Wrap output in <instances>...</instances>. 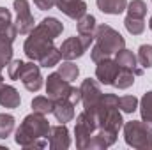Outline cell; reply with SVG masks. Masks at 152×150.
I'll list each match as a JSON object with an SVG mask.
<instances>
[{
  "label": "cell",
  "instance_id": "obj_29",
  "mask_svg": "<svg viewBox=\"0 0 152 150\" xmlns=\"http://www.w3.org/2000/svg\"><path fill=\"white\" fill-rule=\"evenodd\" d=\"M126 9H127V16H134V18L147 16V4L143 0H131Z\"/></svg>",
  "mask_w": 152,
  "mask_h": 150
},
{
  "label": "cell",
  "instance_id": "obj_13",
  "mask_svg": "<svg viewBox=\"0 0 152 150\" xmlns=\"http://www.w3.org/2000/svg\"><path fill=\"white\" fill-rule=\"evenodd\" d=\"M55 5L71 20H80L83 14H87L85 0H55Z\"/></svg>",
  "mask_w": 152,
  "mask_h": 150
},
{
  "label": "cell",
  "instance_id": "obj_11",
  "mask_svg": "<svg viewBox=\"0 0 152 150\" xmlns=\"http://www.w3.org/2000/svg\"><path fill=\"white\" fill-rule=\"evenodd\" d=\"M48 147L51 150H66L71 147V136L66 124L51 125L48 134Z\"/></svg>",
  "mask_w": 152,
  "mask_h": 150
},
{
  "label": "cell",
  "instance_id": "obj_17",
  "mask_svg": "<svg viewBox=\"0 0 152 150\" xmlns=\"http://www.w3.org/2000/svg\"><path fill=\"white\" fill-rule=\"evenodd\" d=\"M0 36H5L11 41H14L18 36V30L12 23V16H11V11L5 9V7H0Z\"/></svg>",
  "mask_w": 152,
  "mask_h": 150
},
{
  "label": "cell",
  "instance_id": "obj_23",
  "mask_svg": "<svg viewBox=\"0 0 152 150\" xmlns=\"http://www.w3.org/2000/svg\"><path fill=\"white\" fill-rule=\"evenodd\" d=\"M12 42L9 37L0 36V69L7 67L9 62L12 60Z\"/></svg>",
  "mask_w": 152,
  "mask_h": 150
},
{
  "label": "cell",
  "instance_id": "obj_6",
  "mask_svg": "<svg viewBox=\"0 0 152 150\" xmlns=\"http://www.w3.org/2000/svg\"><path fill=\"white\" fill-rule=\"evenodd\" d=\"M96 131H97V122H96L94 115L83 110L76 117V125H75L76 147L80 150H87L88 141L92 140V136H94Z\"/></svg>",
  "mask_w": 152,
  "mask_h": 150
},
{
  "label": "cell",
  "instance_id": "obj_26",
  "mask_svg": "<svg viewBox=\"0 0 152 150\" xmlns=\"http://www.w3.org/2000/svg\"><path fill=\"white\" fill-rule=\"evenodd\" d=\"M57 73L62 76L64 79H67V81H75L76 78H78V74H80V69H78L76 64H73V60H66V62H62L58 66Z\"/></svg>",
  "mask_w": 152,
  "mask_h": 150
},
{
  "label": "cell",
  "instance_id": "obj_9",
  "mask_svg": "<svg viewBox=\"0 0 152 150\" xmlns=\"http://www.w3.org/2000/svg\"><path fill=\"white\" fill-rule=\"evenodd\" d=\"M80 90H81L83 110L88 111V113H94L96 108H97V104H99V101H101V97H103V92H101L99 83L96 79H92V78H87V79H83Z\"/></svg>",
  "mask_w": 152,
  "mask_h": 150
},
{
  "label": "cell",
  "instance_id": "obj_15",
  "mask_svg": "<svg viewBox=\"0 0 152 150\" xmlns=\"http://www.w3.org/2000/svg\"><path fill=\"white\" fill-rule=\"evenodd\" d=\"M20 104H21V97H20L18 90L12 85L0 83V106L9 108V110H14Z\"/></svg>",
  "mask_w": 152,
  "mask_h": 150
},
{
  "label": "cell",
  "instance_id": "obj_24",
  "mask_svg": "<svg viewBox=\"0 0 152 150\" xmlns=\"http://www.w3.org/2000/svg\"><path fill=\"white\" fill-rule=\"evenodd\" d=\"M124 27L131 36H142L145 30V18H134V16H126Z\"/></svg>",
  "mask_w": 152,
  "mask_h": 150
},
{
  "label": "cell",
  "instance_id": "obj_2",
  "mask_svg": "<svg viewBox=\"0 0 152 150\" xmlns=\"http://www.w3.org/2000/svg\"><path fill=\"white\" fill-rule=\"evenodd\" d=\"M50 122L46 115L32 111L23 118L20 127L16 129L14 141L27 150L44 149L48 147V134H50Z\"/></svg>",
  "mask_w": 152,
  "mask_h": 150
},
{
  "label": "cell",
  "instance_id": "obj_32",
  "mask_svg": "<svg viewBox=\"0 0 152 150\" xmlns=\"http://www.w3.org/2000/svg\"><path fill=\"white\" fill-rule=\"evenodd\" d=\"M34 4L41 11H48V9H51L55 5V0H34Z\"/></svg>",
  "mask_w": 152,
  "mask_h": 150
},
{
  "label": "cell",
  "instance_id": "obj_33",
  "mask_svg": "<svg viewBox=\"0 0 152 150\" xmlns=\"http://www.w3.org/2000/svg\"><path fill=\"white\" fill-rule=\"evenodd\" d=\"M0 83H4V76H2V69H0Z\"/></svg>",
  "mask_w": 152,
  "mask_h": 150
},
{
  "label": "cell",
  "instance_id": "obj_4",
  "mask_svg": "<svg viewBox=\"0 0 152 150\" xmlns=\"http://www.w3.org/2000/svg\"><path fill=\"white\" fill-rule=\"evenodd\" d=\"M46 94L51 99H69L73 104H78L81 101V90L71 87V81L64 79L58 73H51L46 78Z\"/></svg>",
  "mask_w": 152,
  "mask_h": 150
},
{
  "label": "cell",
  "instance_id": "obj_25",
  "mask_svg": "<svg viewBox=\"0 0 152 150\" xmlns=\"http://www.w3.org/2000/svg\"><path fill=\"white\" fill-rule=\"evenodd\" d=\"M16 120L12 115L9 113H0V140H5L11 136V133L14 131Z\"/></svg>",
  "mask_w": 152,
  "mask_h": 150
},
{
  "label": "cell",
  "instance_id": "obj_3",
  "mask_svg": "<svg viewBox=\"0 0 152 150\" xmlns=\"http://www.w3.org/2000/svg\"><path fill=\"white\" fill-rule=\"evenodd\" d=\"M96 44L90 50V58L92 62H99L106 57H112L117 51H120L122 48H126V39L122 37V34L118 30H115L113 27L103 23L96 28Z\"/></svg>",
  "mask_w": 152,
  "mask_h": 150
},
{
  "label": "cell",
  "instance_id": "obj_5",
  "mask_svg": "<svg viewBox=\"0 0 152 150\" xmlns=\"http://www.w3.org/2000/svg\"><path fill=\"white\" fill-rule=\"evenodd\" d=\"M124 140L129 147L138 150H152V131L142 120H129L122 125Z\"/></svg>",
  "mask_w": 152,
  "mask_h": 150
},
{
  "label": "cell",
  "instance_id": "obj_34",
  "mask_svg": "<svg viewBox=\"0 0 152 150\" xmlns=\"http://www.w3.org/2000/svg\"><path fill=\"white\" fill-rule=\"evenodd\" d=\"M149 28L152 30V16H151V20H149Z\"/></svg>",
  "mask_w": 152,
  "mask_h": 150
},
{
  "label": "cell",
  "instance_id": "obj_28",
  "mask_svg": "<svg viewBox=\"0 0 152 150\" xmlns=\"http://www.w3.org/2000/svg\"><path fill=\"white\" fill-rule=\"evenodd\" d=\"M60 58H62V55H60V50L58 48H51L41 60H39V66L41 67H55V66H58V62H60Z\"/></svg>",
  "mask_w": 152,
  "mask_h": 150
},
{
  "label": "cell",
  "instance_id": "obj_8",
  "mask_svg": "<svg viewBox=\"0 0 152 150\" xmlns=\"http://www.w3.org/2000/svg\"><path fill=\"white\" fill-rule=\"evenodd\" d=\"M12 5H14V11H16L14 27H16L18 34L28 36L30 30L36 27V20H34V14H32V11H30L28 0H14Z\"/></svg>",
  "mask_w": 152,
  "mask_h": 150
},
{
  "label": "cell",
  "instance_id": "obj_21",
  "mask_svg": "<svg viewBox=\"0 0 152 150\" xmlns=\"http://www.w3.org/2000/svg\"><path fill=\"white\" fill-rule=\"evenodd\" d=\"M30 106H32V111L48 115V113H53V108H55V99H51L50 95H37V97H34V99H32Z\"/></svg>",
  "mask_w": 152,
  "mask_h": 150
},
{
  "label": "cell",
  "instance_id": "obj_20",
  "mask_svg": "<svg viewBox=\"0 0 152 150\" xmlns=\"http://www.w3.org/2000/svg\"><path fill=\"white\" fill-rule=\"evenodd\" d=\"M96 28H97V25H96V18L92 14H83L80 20H76V30H78L80 36H90V37H94Z\"/></svg>",
  "mask_w": 152,
  "mask_h": 150
},
{
  "label": "cell",
  "instance_id": "obj_7",
  "mask_svg": "<svg viewBox=\"0 0 152 150\" xmlns=\"http://www.w3.org/2000/svg\"><path fill=\"white\" fill-rule=\"evenodd\" d=\"M94 37L90 36H73V37H67L62 44H60V55L64 60H76L80 57L85 55V51L90 48Z\"/></svg>",
  "mask_w": 152,
  "mask_h": 150
},
{
  "label": "cell",
  "instance_id": "obj_30",
  "mask_svg": "<svg viewBox=\"0 0 152 150\" xmlns=\"http://www.w3.org/2000/svg\"><path fill=\"white\" fill-rule=\"evenodd\" d=\"M138 104H140V101L134 95H122V97H118V108L124 113L136 111L138 110Z\"/></svg>",
  "mask_w": 152,
  "mask_h": 150
},
{
  "label": "cell",
  "instance_id": "obj_12",
  "mask_svg": "<svg viewBox=\"0 0 152 150\" xmlns=\"http://www.w3.org/2000/svg\"><path fill=\"white\" fill-rule=\"evenodd\" d=\"M96 64H97L96 66V78L99 79V83L113 85L115 78H117L118 71H120V66L115 60H112L110 57H106V58H103V60H99Z\"/></svg>",
  "mask_w": 152,
  "mask_h": 150
},
{
  "label": "cell",
  "instance_id": "obj_19",
  "mask_svg": "<svg viewBox=\"0 0 152 150\" xmlns=\"http://www.w3.org/2000/svg\"><path fill=\"white\" fill-rule=\"evenodd\" d=\"M140 115L142 122L152 131V90L145 92L143 97L140 99Z\"/></svg>",
  "mask_w": 152,
  "mask_h": 150
},
{
  "label": "cell",
  "instance_id": "obj_16",
  "mask_svg": "<svg viewBox=\"0 0 152 150\" xmlns=\"http://www.w3.org/2000/svg\"><path fill=\"white\" fill-rule=\"evenodd\" d=\"M53 115H55L57 122L67 124L75 118V104L69 99H57L55 108H53Z\"/></svg>",
  "mask_w": 152,
  "mask_h": 150
},
{
  "label": "cell",
  "instance_id": "obj_22",
  "mask_svg": "<svg viewBox=\"0 0 152 150\" xmlns=\"http://www.w3.org/2000/svg\"><path fill=\"white\" fill-rule=\"evenodd\" d=\"M134 78H136L134 71L120 67V71H118V74H117V78H115V81H113V87L118 88V90H126V88H129V87L134 85Z\"/></svg>",
  "mask_w": 152,
  "mask_h": 150
},
{
  "label": "cell",
  "instance_id": "obj_31",
  "mask_svg": "<svg viewBox=\"0 0 152 150\" xmlns=\"http://www.w3.org/2000/svg\"><path fill=\"white\" fill-rule=\"evenodd\" d=\"M23 66H25V62L23 60H11L9 62V66H7V74L11 79H14V81H18L20 79V76H21V71H23Z\"/></svg>",
  "mask_w": 152,
  "mask_h": 150
},
{
  "label": "cell",
  "instance_id": "obj_18",
  "mask_svg": "<svg viewBox=\"0 0 152 150\" xmlns=\"http://www.w3.org/2000/svg\"><path fill=\"white\" fill-rule=\"evenodd\" d=\"M96 4L104 14H120L127 7V0H96Z\"/></svg>",
  "mask_w": 152,
  "mask_h": 150
},
{
  "label": "cell",
  "instance_id": "obj_14",
  "mask_svg": "<svg viewBox=\"0 0 152 150\" xmlns=\"http://www.w3.org/2000/svg\"><path fill=\"white\" fill-rule=\"evenodd\" d=\"M115 62H117L120 67H124V69L134 71L136 76L143 74V67H138V58H136V55H134L131 50L122 48L120 51H117V53H115Z\"/></svg>",
  "mask_w": 152,
  "mask_h": 150
},
{
  "label": "cell",
  "instance_id": "obj_27",
  "mask_svg": "<svg viewBox=\"0 0 152 150\" xmlns=\"http://www.w3.org/2000/svg\"><path fill=\"white\" fill-rule=\"evenodd\" d=\"M138 64L143 67V69H151L152 67V44H142L138 48Z\"/></svg>",
  "mask_w": 152,
  "mask_h": 150
},
{
  "label": "cell",
  "instance_id": "obj_10",
  "mask_svg": "<svg viewBox=\"0 0 152 150\" xmlns=\"http://www.w3.org/2000/svg\"><path fill=\"white\" fill-rule=\"evenodd\" d=\"M20 79H21L23 87H25L28 92H37V90H41V87H42L41 69H39V66H36L32 60H30V62H25Z\"/></svg>",
  "mask_w": 152,
  "mask_h": 150
},
{
  "label": "cell",
  "instance_id": "obj_1",
  "mask_svg": "<svg viewBox=\"0 0 152 150\" xmlns=\"http://www.w3.org/2000/svg\"><path fill=\"white\" fill-rule=\"evenodd\" d=\"M62 32H64V25H62L60 20H57L53 16L44 18L41 23H37L30 30L28 37L25 39L23 51H25L27 58L32 60V62H39L55 46L53 41L58 37Z\"/></svg>",
  "mask_w": 152,
  "mask_h": 150
}]
</instances>
